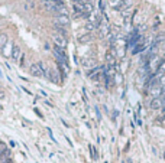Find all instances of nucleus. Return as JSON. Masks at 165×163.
Returning a JSON list of instances; mask_svg holds the SVG:
<instances>
[{
  "label": "nucleus",
  "instance_id": "19",
  "mask_svg": "<svg viewBox=\"0 0 165 163\" xmlns=\"http://www.w3.org/2000/svg\"><path fill=\"white\" fill-rule=\"evenodd\" d=\"M84 2H89V3H90V2H91V0H84Z\"/></svg>",
  "mask_w": 165,
  "mask_h": 163
},
{
  "label": "nucleus",
  "instance_id": "16",
  "mask_svg": "<svg viewBox=\"0 0 165 163\" xmlns=\"http://www.w3.org/2000/svg\"><path fill=\"white\" fill-rule=\"evenodd\" d=\"M35 113L38 114V116H39V117H41V118H42V117H44L42 114H41V111H39V110H36V108H35Z\"/></svg>",
  "mask_w": 165,
  "mask_h": 163
},
{
  "label": "nucleus",
  "instance_id": "15",
  "mask_svg": "<svg viewBox=\"0 0 165 163\" xmlns=\"http://www.w3.org/2000/svg\"><path fill=\"white\" fill-rule=\"evenodd\" d=\"M4 150H6V143L0 140V153H2V152H4Z\"/></svg>",
  "mask_w": 165,
  "mask_h": 163
},
{
  "label": "nucleus",
  "instance_id": "11",
  "mask_svg": "<svg viewBox=\"0 0 165 163\" xmlns=\"http://www.w3.org/2000/svg\"><path fill=\"white\" fill-rule=\"evenodd\" d=\"M54 29L57 30V32H58V33L61 35V36H64V35H65V30H64V26H61V25H57V23H55V25H54Z\"/></svg>",
  "mask_w": 165,
  "mask_h": 163
},
{
  "label": "nucleus",
  "instance_id": "3",
  "mask_svg": "<svg viewBox=\"0 0 165 163\" xmlns=\"http://www.w3.org/2000/svg\"><path fill=\"white\" fill-rule=\"evenodd\" d=\"M104 59H106L107 65H112V67H114V65H116V56H114L113 51H107L106 55H104Z\"/></svg>",
  "mask_w": 165,
  "mask_h": 163
},
{
  "label": "nucleus",
  "instance_id": "14",
  "mask_svg": "<svg viewBox=\"0 0 165 163\" xmlns=\"http://www.w3.org/2000/svg\"><path fill=\"white\" fill-rule=\"evenodd\" d=\"M84 65H85V67H93V65H96V61H93V59H89V61H85Z\"/></svg>",
  "mask_w": 165,
  "mask_h": 163
},
{
  "label": "nucleus",
  "instance_id": "6",
  "mask_svg": "<svg viewBox=\"0 0 165 163\" xmlns=\"http://www.w3.org/2000/svg\"><path fill=\"white\" fill-rule=\"evenodd\" d=\"M54 42H55V45L59 46V48H62V49L65 48V46H67V41L64 39V36H55Z\"/></svg>",
  "mask_w": 165,
  "mask_h": 163
},
{
  "label": "nucleus",
  "instance_id": "5",
  "mask_svg": "<svg viewBox=\"0 0 165 163\" xmlns=\"http://www.w3.org/2000/svg\"><path fill=\"white\" fill-rule=\"evenodd\" d=\"M162 104H164V101H162V98H152V101H151V108L152 110H159L162 107Z\"/></svg>",
  "mask_w": 165,
  "mask_h": 163
},
{
  "label": "nucleus",
  "instance_id": "7",
  "mask_svg": "<svg viewBox=\"0 0 165 163\" xmlns=\"http://www.w3.org/2000/svg\"><path fill=\"white\" fill-rule=\"evenodd\" d=\"M127 7H132V2H129V0H123V2L119 3V6H114L116 10H125Z\"/></svg>",
  "mask_w": 165,
  "mask_h": 163
},
{
  "label": "nucleus",
  "instance_id": "18",
  "mask_svg": "<svg viewBox=\"0 0 165 163\" xmlns=\"http://www.w3.org/2000/svg\"><path fill=\"white\" fill-rule=\"evenodd\" d=\"M44 3H48V2H51V0H42Z\"/></svg>",
  "mask_w": 165,
  "mask_h": 163
},
{
  "label": "nucleus",
  "instance_id": "1",
  "mask_svg": "<svg viewBox=\"0 0 165 163\" xmlns=\"http://www.w3.org/2000/svg\"><path fill=\"white\" fill-rule=\"evenodd\" d=\"M52 52H54V55L57 56V61H58V62H62V64H67L68 65V58H67V55H65L62 48H59V46L55 45Z\"/></svg>",
  "mask_w": 165,
  "mask_h": 163
},
{
  "label": "nucleus",
  "instance_id": "13",
  "mask_svg": "<svg viewBox=\"0 0 165 163\" xmlns=\"http://www.w3.org/2000/svg\"><path fill=\"white\" fill-rule=\"evenodd\" d=\"M85 29H87V30H89V32H90V30L96 29V25H94L93 22H89V23H87V25H85Z\"/></svg>",
  "mask_w": 165,
  "mask_h": 163
},
{
  "label": "nucleus",
  "instance_id": "17",
  "mask_svg": "<svg viewBox=\"0 0 165 163\" xmlns=\"http://www.w3.org/2000/svg\"><path fill=\"white\" fill-rule=\"evenodd\" d=\"M2 98H4V94H3V91L0 90V100H2Z\"/></svg>",
  "mask_w": 165,
  "mask_h": 163
},
{
  "label": "nucleus",
  "instance_id": "2",
  "mask_svg": "<svg viewBox=\"0 0 165 163\" xmlns=\"http://www.w3.org/2000/svg\"><path fill=\"white\" fill-rule=\"evenodd\" d=\"M30 74L34 77H42L44 75V71L41 65L39 64H34V65H30Z\"/></svg>",
  "mask_w": 165,
  "mask_h": 163
},
{
  "label": "nucleus",
  "instance_id": "10",
  "mask_svg": "<svg viewBox=\"0 0 165 163\" xmlns=\"http://www.w3.org/2000/svg\"><path fill=\"white\" fill-rule=\"evenodd\" d=\"M90 39H91V35L90 33H85V35H78V42H89Z\"/></svg>",
  "mask_w": 165,
  "mask_h": 163
},
{
  "label": "nucleus",
  "instance_id": "12",
  "mask_svg": "<svg viewBox=\"0 0 165 163\" xmlns=\"http://www.w3.org/2000/svg\"><path fill=\"white\" fill-rule=\"evenodd\" d=\"M6 43H7V36H6V35H0V49L4 48Z\"/></svg>",
  "mask_w": 165,
  "mask_h": 163
},
{
  "label": "nucleus",
  "instance_id": "8",
  "mask_svg": "<svg viewBox=\"0 0 165 163\" xmlns=\"http://www.w3.org/2000/svg\"><path fill=\"white\" fill-rule=\"evenodd\" d=\"M10 155H12V153H10V150H9V149H6L4 152H2V153H0V163L7 162V160L10 159Z\"/></svg>",
  "mask_w": 165,
  "mask_h": 163
},
{
  "label": "nucleus",
  "instance_id": "9",
  "mask_svg": "<svg viewBox=\"0 0 165 163\" xmlns=\"http://www.w3.org/2000/svg\"><path fill=\"white\" fill-rule=\"evenodd\" d=\"M12 58H13V61H17V59L21 58V48H19V46H13Z\"/></svg>",
  "mask_w": 165,
  "mask_h": 163
},
{
  "label": "nucleus",
  "instance_id": "4",
  "mask_svg": "<svg viewBox=\"0 0 165 163\" xmlns=\"http://www.w3.org/2000/svg\"><path fill=\"white\" fill-rule=\"evenodd\" d=\"M55 23L61 26H67L70 23V19H68L67 15H58V16L55 17Z\"/></svg>",
  "mask_w": 165,
  "mask_h": 163
}]
</instances>
